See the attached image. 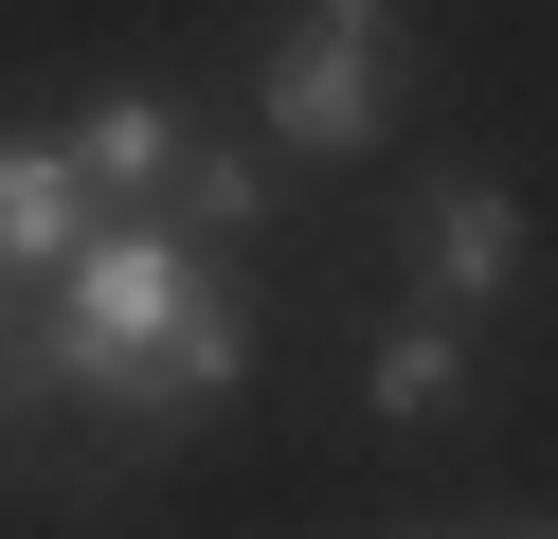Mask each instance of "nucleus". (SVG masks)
<instances>
[{"label": "nucleus", "mask_w": 558, "mask_h": 539, "mask_svg": "<svg viewBox=\"0 0 558 539\" xmlns=\"http://www.w3.org/2000/svg\"><path fill=\"white\" fill-rule=\"evenodd\" d=\"M397 0H289V36H270V144L289 162H361L378 126H397Z\"/></svg>", "instance_id": "nucleus-2"}, {"label": "nucleus", "mask_w": 558, "mask_h": 539, "mask_svg": "<svg viewBox=\"0 0 558 539\" xmlns=\"http://www.w3.org/2000/svg\"><path fill=\"white\" fill-rule=\"evenodd\" d=\"M234 378H253V287L162 198H109L19 323V395H90V414H217Z\"/></svg>", "instance_id": "nucleus-1"}, {"label": "nucleus", "mask_w": 558, "mask_h": 539, "mask_svg": "<svg viewBox=\"0 0 558 539\" xmlns=\"http://www.w3.org/2000/svg\"><path fill=\"white\" fill-rule=\"evenodd\" d=\"M90 216H109V198H90L73 126H0V287H54Z\"/></svg>", "instance_id": "nucleus-3"}, {"label": "nucleus", "mask_w": 558, "mask_h": 539, "mask_svg": "<svg viewBox=\"0 0 558 539\" xmlns=\"http://www.w3.org/2000/svg\"><path fill=\"white\" fill-rule=\"evenodd\" d=\"M162 216H181L198 252H234V234L270 216V162H253V144H181V180H162Z\"/></svg>", "instance_id": "nucleus-6"}, {"label": "nucleus", "mask_w": 558, "mask_h": 539, "mask_svg": "<svg viewBox=\"0 0 558 539\" xmlns=\"http://www.w3.org/2000/svg\"><path fill=\"white\" fill-rule=\"evenodd\" d=\"M181 144H198V108H181V90H109V108H73L90 198H162V180H181Z\"/></svg>", "instance_id": "nucleus-5"}, {"label": "nucleus", "mask_w": 558, "mask_h": 539, "mask_svg": "<svg viewBox=\"0 0 558 539\" xmlns=\"http://www.w3.org/2000/svg\"><path fill=\"white\" fill-rule=\"evenodd\" d=\"M505 539H558V522H505Z\"/></svg>", "instance_id": "nucleus-8"}, {"label": "nucleus", "mask_w": 558, "mask_h": 539, "mask_svg": "<svg viewBox=\"0 0 558 539\" xmlns=\"http://www.w3.org/2000/svg\"><path fill=\"white\" fill-rule=\"evenodd\" d=\"M361 395H378V414H450V395H469V342H450V306H433V323H378Z\"/></svg>", "instance_id": "nucleus-7"}, {"label": "nucleus", "mask_w": 558, "mask_h": 539, "mask_svg": "<svg viewBox=\"0 0 558 539\" xmlns=\"http://www.w3.org/2000/svg\"><path fill=\"white\" fill-rule=\"evenodd\" d=\"M414 270H433V306H505L522 287V198L505 180H433L414 198Z\"/></svg>", "instance_id": "nucleus-4"}]
</instances>
